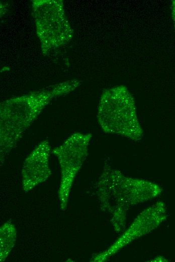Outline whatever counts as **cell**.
I'll return each mask as SVG.
<instances>
[{"instance_id": "obj_1", "label": "cell", "mask_w": 175, "mask_h": 262, "mask_svg": "<svg viewBox=\"0 0 175 262\" xmlns=\"http://www.w3.org/2000/svg\"><path fill=\"white\" fill-rule=\"evenodd\" d=\"M71 80L50 86L26 95L3 102L0 109L1 163L14 148L27 128L53 98L65 95L78 85Z\"/></svg>"}, {"instance_id": "obj_2", "label": "cell", "mask_w": 175, "mask_h": 262, "mask_svg": "<svg viewBox=\"0 0 175 262\" xmlns=\"http://www.w3.org/2000/svg\"><path fill=\"white\" fill-rule=\"evenodd\" d=\"M97 118L105 133L120 135L135 141L143 137L134 98L124 86L112 87L103 92Z\"/></svg>"}, {"instance_id": "obj_3", "label": "cell", "mask_w": 175, "mask_h": 262, "mask_svg": "<svg viewBox=\"0 0 175 262\" xmlns=\"http://www.w3.org/2000/svg\"><path fill=\"white\" fill-rule=\"evenodd\" d=\"M33 2L37 33L44 53L71 39L72 30L66 18L62 2Z\"/></svg>"}, {"instance_id": "obj_4", "label": "cell", "mask_w": 175, "mask_h": 262, "mask_svg": "<svg viewBox=\"0 0 175 262\" xmlns=\"http://www.w3.org/2000/svg\"><path fill=\"white\" fill-rule=\"evenodd\" d=\"M92 136L90 133H74L52 151L57 157L61 168L58 197L62 211L66 209L70 189L86 155Z\"/></svg>"}, {"instance_id": "obj_5", "label": "cell", "mask_w": 175, "mask_h": 262, "mask_svg": "<svg viewBox=\"0 0 175 262\" xmlns=\"http://www.w3.org/2000/svg\"><path fill=\"white\" fill-rule=\"evenodd\" d=\"M51 151L47 141L40 143L25 159L22 170V186L28 192L50 176L49 158Z\"/></svg>"}, {"instance_id": "obj_6", "label": "cell", "mask_w": 175, "mask_h": 262, "mask_svg": "<svg viewBox=\"0 0 175 262\" xmlns=\"http://www.w3.org/2000/svg\"><path fill=\"white\" fill-rule=\"evenodd\" d=\"M15 226L8 222L0 228V261H3L7 257L15 245L17 238Z\"/></svg>"}, {"instance_id": "obj_7", "label": "cell", "mask_w": 175, "mask_h": 262, "mask_svg": "<svg viewBox=\"0 0 175 262\" xmlns=\"http://www.w3.org/2000/svg\"><path fill=\"white\" fill-rule=\"evenodd\" d=\"M171 16L175 28V0L173 1L171 5Z\"/></svg>"}]
</instances>
